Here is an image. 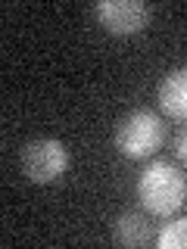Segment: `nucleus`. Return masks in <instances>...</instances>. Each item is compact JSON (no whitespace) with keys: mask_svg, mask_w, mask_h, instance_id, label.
Returning a JSON list of instances; mask_svg holds the SVG:
<instances>
[{"mask_svg":"<svg viewBox=\"0 0 187 249\" xmlns=\"http://www.w3.org/2000/svg\"><path fill=\"white\" fill-rule=\"evenodd\" d=\"M137 199L150 215L168 218L187 199V178L181 175L178 165H171L166 159H156L137 178Z\"/></svg>","mask_w":187,"mask_h":249,"instance_id":"f257e3e1","label":"nucleus"},{"mask_svg":"<svg viewBox=\"0 0 187 249\" xmlns=\"http://www.w3.org/2000/svg\"><path fill=\"white\" fill-rule=\"evenodd\" d=\"M166 140L162 115L153 109H131L115 128V150L125 159H150Z\"/></svg>","mask_w":187,"mask_h":249,"instance_id":"f03ea898","label":"nucleus"},{"mask_svg":"<svg viewBox=\"0 0 187 249\" xmlns=\"http://www.w3.org/2000/svg\"><path fill=\"white\" fill-rule=\"evenodd\" d=\"M69 146L56 137H37L22 146V175L31 184H53L69 171Z\"/></svg>","mask_w":187,"mask_h":249,"instance_id":"7ed1b4c3","label":"nucleus"},{"mask_svg":"<svg viewBox=\"0 0 187 249\" xmlns=\"http://www.w3.org/2000/svg\"><path fill=\"white\" fill-rule=\"evenodd\" d=\"M94 16L103 25V31H109L115 37H131V35H140L150 25L153 13L140 0H100L94 6Z\"/></svg>","mask_w":187,"mask_h":249,"instance_id":"20e7f679","label":"nucleus"},{"mask_svg":"<svg viewBox=\"0 0 187 249\" xmlns=\"http://www.w3.org/2000/svg\"><path fill=\"white\" fill-rule=\"evenodd\" d=\"M159 106L168 119L187 122V66L171 69L159 81Z\"/></svg>","mask_w":187,"mask_h":249,"instance_id":"39448f33","label":"nucleus"},{"mask_svg":"<svg viewBox=\"0 0 187 249\" xmlns=\"http://www.w3.org/2000/svg\"><path fill=\"white\" fill-rule=\"evenodd\" d=\"M112 237L119 240L122 246H147L153 240V231H150V221L137 212H125L119 215V221L112 224Z\"/></svg>","mask_w":187,"mask_h":249,"instance_id":"423d86ee","label":"nucleus"},{"mask_svg":"<svg viewBox=\"0 0 187 249\" xmlns=\"http://www.w3.org/2000/svg\"><path fill=\"white\" fill-rule=\"evenodd\" d=\"M156 243H159V249H187V218L166 224L156 237Z\"/></svg>","mask_w":187,"mask_h":249,"instance_id":"0eeeda50","label":"nucleus"},{"mask_svg":"<svg viewBox=\"0 0 187 249\" xmlns=\"http://www.w3.org/2000/svg\"><path fill=\"white\" fill-rule=\"evenodd\" d=\"M175 156L181 165H187V128L178 131V137H175Z\"/></svg>","mask_w":187,"mask_h":249,"instance_id":"6e6552de","label":"nucleus"}]
</instances>
